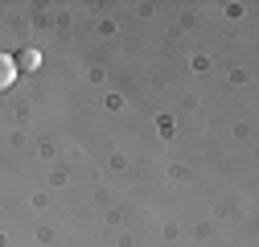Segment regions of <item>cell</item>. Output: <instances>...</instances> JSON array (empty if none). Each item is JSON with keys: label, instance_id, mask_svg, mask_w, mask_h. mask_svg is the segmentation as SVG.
Segmentation results:
<instances>
[{"label": "cell", "instance_id": "1", "mask_svg": "<svg viewBox=\"0 0 259 247\" xmlns=\"http://www.w3.org/2000/svg\"><path fill=\"white\" fill-rule=\"evenodd\" d=\"M13 66H17V74H29V70L41 66V54H37V50H21V54L13 58Z\"/></svg>", "mask_w": 259, "mask_h": 247}, {"label": "cell", "instance_id": "2", "mask_svg": "<svg viewBox=\"0 0 259 247\" xmlns=\"http://www.w3.org/2000/svg\"><path fill=\"white\" fill-rule=\"evenodd\" d=\"M13 83H17V66H13L9 54H0V91H9Z\"/></svg>", "mask_w": 259, "mask_h": 247}]
</instances>
